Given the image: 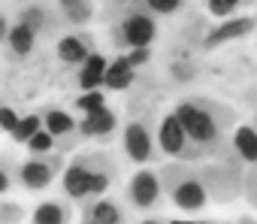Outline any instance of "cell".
I'll use <instances>...</instances> for the list:
<instances>
[{
  "instance_id": "cell-1",
  "label": "cell",
  "mask_w": 257,
  "mask_h": 224,
  "mask_svg": "<svg viewBox=\"0 0 257 224\" xmlns=\"http://www.w3.org/2000/svg\"><path fill=\"white\" fill-rule=\"evenodd\" d=\"M176 119L182 122L191 146L197 149V155L215 152L224 143V131L233 125V109L206 100V97H188L182 103H176Z\"/></svg>"
},
{
  "instance_id": "cell-2",
  "label": "cell",
  "mask_w": 257,
  "mask_h": 224,
  "mask_svg": "<svg viewBox=\"0 0 257 224\" xmlns=\"http://www.w3.org/2000/svg\"><path fill=\"white\" fill-rule=\"evenodd\" d=\"M161 185H164V194L173 200V206H179L182 212H203L209 206V191L203 185V176L200 170L191 164V161H173V164H164L161 170Z\"/></svg>"
},
{
  "instance_id": "cell-3",
  "label": "cell",
  "mask_w": 257,
  "mask_h": 224,
  "mask_svg": "<svg viewBox=\"0 0 257 224\" xmlns=\"http://www.w3.org/2000/svg\"><path fill=\"white\" fill-rule=\"evenodd\" d=\"M64 167V158L61 152H49V155H31L28 161H22L16 167V179L25 191H46L55 176L61 173Z\"/></svg>"
},
{
  "instance_id": "cell-4",
  "label": "cell",
  "mask_w": 257,
  "mask_h": 224,
  "mask_svg": "<svg viewBox=\"0 0 257 224\" xmlns=\"http://www.w3.org/2000/svg\"><path fill=\"white\" fill-rule=\"evenodd\" d=\"M155 143H158V149L167 158H176V161H194V158H200L197 149L191 146L185 128H182V122L176 119V112H167V116L161 119L158 134H155Z\"/></svg>"
},
{
  "instance_id": "cell-5",
  "label": "cell",
  "mask_w": 257,
  "mask_h": 224,
  "mask_svg": "<svg viewBox=\"0 0 257 224\" xmlns=\"http://www.w3.org/2000/svg\"><path fill=\"white\" fill-rule=\"evenodd\" d=\"M164 200V185H161V173L158 170H137L131 176V182H127V203H131L134 209L140 212H152L158 209Z\"/></svg>"
},
{
  "instance_id": "cell-6",
  "label": "cell",
  "mask_w": 257,
  "mask_h": 224,
  "mask_svg": "<svg viewBox=\"0 0 257 224\" xmlns=\"http://www.w3.org/2000/svg\"><path fill=\"white\" fill-rule=\"evenodd\" d=\"M200 176L209 197L221 203H230L242 194V173L236 164H209V167H200Z\"/></svg>"
},
{
  "instance_id": "cell-7",
  "label": "cell",
  "mask_w": 257,
  "mask_h": 224,
  "mask_svg": "<svg viewBox=\"0 0 257 224\" xmlns=\"http://www.w3.org/2000/svg\"><path fill=\"white\" fill-rule=\"evenodd\" d=\"M121 146H124V155L134 164H149V161H155V152H158V143H155V134L149 128V122H140V119L124 125Z\"/></svg>"
},
{
  "instance_id": "cell-8",
  "label": "cell",
  "mask_w": 257,
  "mask_h": 224,
  "mask_svg": "<svg viewBox=\"0 0 257 224\" xmlns=\"http://www.w3.org/2000/svg\"><path fill=\"white\" fill-rule=\"evenodd\" d=\"M94 155L97 152H85V155H76L67 167H64V194L76 203L88 200V185H91V167H94Z\"/></svg>"
},
{
  "instance_id": "cell-9",
  "label": "cell",
  "mask_w": 257,
  "mask_h": 224,
  "mask_svg": "<svg viewBox=\"0 0 257 224\" xmlns=\"http://www.w3.org/2000/svg\"><path fill=\"white\" fill-rule=\"evenodd\" d=\"M91 52H94V37H91L88 31H79V28H70V31L61 34L58 43H55V58H58L64 67H79Z\"/></svg>"
},
{
  "instance_id": "cell-10",
  "label": "cell",
  "mask_w": 257,
  "mask_h": 224,
  "mask_svg": "<svg viewBox=\"0 0 257 224\" xmlns=\"http://www.w3.org/2000/svg\"><path fill=\"white\" fill-rule=\"evenodd\" d=\"M16 19L25 22L28 28H34L40 37H55L58 28H61V16H58V10L49 7V4H37V0H28V4H22V10H19Z\"/></svg>"
},
{
  "instance_id": "cell-11",
  "label": "cell",
  "mask_w": 257,
  "mask_h": 224,
  "mask_svg": "<svg viewBox=\"0 0 257 224\" xmlns=\"http://www.w3.org/2000/svg\"><path fill=\"white\" fill-rule=\"evenodd\" d=\"M115 128H118V116L103 103L100 109L85 112V119L76 125V134L85 137V140H109L115 134Z\"/></svg>"
},
{
  "instance_id": "cell-12",
  "label": "cell",
  "mask_w": 257,
  "mask_h": 224,
  "mask_svg": "<svg viewBox=\"0 0 257 224\" xmlns=\"http://www.w3.org/2000/svg\"><path fill=\"white\" fill-rule=\"evenodd\" d=\"M37 43H40V34L34 31V28H28L25 22H10V31H7V43H4V49L16 58V61H25V58H31L34 55V49H37Z\"/></svg>"
},
{
  "instance_id": "cell-13",
  "label": "cell",
  "mask_w": 257,
  "mask_h": 224,
  "mask_svg": "<svg viewBox=\"0 0 257 224\" xmlns=\"http://www.w3.org/2000/svg\"><path fill=\"white\" fill-rule=\"evenodd\" d=\"M82 221H88V224H118V221H124V209H121V203H115L103 194L88 197V200H82Z\"/></svg>"
},
{
  "instance_id": "cell-14",
  "label": "cell",
  "mask_w": 257,
  "mask_h": 224,
  "mask_svg": "<svg viewBox=\"0 0 257 224\" xmlns=\"http://www.w3.org/2000/svg\"><path fill=\"white\" fill-rule=\"evenodd\" d=\"M254 28H257V22H254L251 16H242V19H227L224 25H218V28H212V31L206 34L203 46H206V49H215V46H224V43L242 40V37H248Z\"/></svg>"
},
{
  "instance_id": "cell-15",
  "label": "cell",
  "mask_w": 257,
  "mask_h": 224,
  "mask_svg": "<svg viewBox=\"0 0 257 224\" xmlns=\"http://www.w3.org/2000/svg\"><path fill=\"white\" fill-rule=\"evenodd\" d=\"M55 10L61 16V25L85 28L94 19V0H55Z\"/></svg>"
},
{
  "instance_id": "cell-16",
  "label": "cell",
  "mask_w": 257,
  "mask_h": 224,
  "mask_svg": "<svg viewBox=\"0 0 257 224\" xmlns=\"http://www.w3.org/2000/svg\"><path fill=\"white\" fill-rule=\"evenodd\" d=\"M106 58L94 49L79 67H76V85L82 88V91H91V88H100L103 85V76H106Z\"/></svg>"
},
{
  "instance_id": "cell-17",
  "label": "cell",
  "mask_w": 257,
  "mask_h": 224,
  "mask_svg": "<svg viewBox=\"0 0 257 224\" xmlns=\"http://www.w3.org/2000/svg\"><path fill=\"white\" fill-rule=\"evenodd\" d=\"M76 119L70 116L67 109H58V106H49L43 112V128L55 137V140H76Z\"/></svg>"
},
{
  "instance_id": "cell-18",
  "label": "cell",
  "mask_w": 257,
  "mask_h": 224,
  "mask_svg": "<svg viewBox=\"0 0 257 224\" xmlns=\"http://www.w3.org/2000/svg\"><path fill=\"white\" fill-rule=\"evenodd\" d=\"M134 79H137V70L131 67V61L124 58V52H121L115 61H109V64H106L103 85H106L109 91H124V88H131V85H134Z\"/></svg>"
},
{
  "instance_id": "cell-19",
  "label": "cell",
  "mask_w": 257,
  "mask_h": 224,
  "mask_svg": "<svg viewBox=\"0 0 257 224\" xmlns=\"http://www.w3.org/2000/svg\"><path fill=\"white\" fill-rule=\"evenodd\" d=\"M233 152L242 164H257V128L251 125H239L233 131Z\"/></svg>"
},
{
  "instance_id": "cell-20",
  "label": "cell",
  "mask_w": 257,
  "mask_h": 224,
  "mask_svg": "<svg viewBox=\"0 0 257 224\" xmlns=\"http://www.w3.org/2000/svg\"><path fill=\"white\" fill-rule=\"evenodd\" d=\"M31 221H37V224H64V221H70V209L61 200H43V203H37Z\"/></svg>"
},
{
  "instance_id": "cell-21",
  "label": "cell",
  "mask_w": 257,
  "mask_h": 224,
  "mask_svg": "<svg viewBox=\"0 0 257 224\" xmlns=\"http://www.w3.org/2000/svg\"><path fill=\"white\" fill-rule=\"evenodd\" d=\"M43 128V116H40V112H31V116H25V119H19V125L13 128V143H19V146H25L37 131Z\"/></svg>"
},
{
  "instance_id": "cell-22",
  "label": "cell",
  "mask_w": 257,
  "mask_h": 224,
  "mask_svg": "<svg viewBox=\"0 0 257 224\" xmlns=\"http://www.w3.org/2000/svg\"><path fill=\"white\" fill-rule=\"evenodd\" d=\"M137 4H140L146 13H152L155 19H158V16H176V13L185 10V0H137Z\"/></svg>"
},
{
  "instance_id": "cell-23",
  "label": "cell",
  "mask_w": 257,
  "mask_h": 224,
  "mask_svg": "<svg viewBox=\"0 0 257 224\" xmlns=\"http://www.w3.org/2000/svg\"><path fill=\"white\" fill-rule=\"evenodd\" d=\"M25 146H28V152H31V155H49V152H58V140H55L46 128H40V131L25 143Z\"/></svg>"
},
{
  "instance_id": "cell-24",
  "label": "cell",
  "mask_w": 257,
  "mask_h": 224,
  "mask_svg": "<svg viewBox=\"0 0 257 224\" xmlns=\"http://www.w3.org/2000/svg\"><path fill=\"white\" fill-rule=\"evenodd\" d=\"M106 103V94L100 91V88H91V91H82L79 97H76V109H82V112H94V109H100Z\"/></svg>"
},
{
  "instance_id": "cell-25",
  "label": "cell",
  "mask_w": 257,
  "mask_h": 224,
  "mask_svg": "<svg viewBox=\"0 0 257 224\" xmlns=\"http://www.w3.org/2000/svg\"><path fill=\"white\" fill-rule=\"evenodd\" d=\"M239 4H242V0H206L209 13H212V16H218V19H227V16H233Z\"/></svg>"
},
{
  "instance_id": "cell-26",
  "label": "cell",
  "mask_w": 257,
  "mask_h": 224,
  "mask_svg": "<svg viewBox=\"0 0 257 224\" xmlns=\"http://www.w3.org/2000/svg\"><path fill=\"white\" fill-rule=\"evenodd\" d=\"M124 58L131 61V67H134V70H140V67H146V64L152 61V46H137V49H127V52H124Z\"/></svg>"
},
{
  "instance_id": "cell-27",
  "label": "cell",
  "mask_w": 257,
  "mask_h": 224,
  "mask_svg": "<svg viewBox=\"0 0 257 224\" xmlns=\"http://www.w3.org/2000/svg\"><path fill=\"white\" fill-rule=\"evenodd\" d=\"M242 194H245V197H248V203L257 209V164H251L248 176L242 179Z\"/></svg>"
},
{
  "instance_id": "cell-28",
  "label": "cell",
  "mask_w": 257,
  "mask_h": 224,
  "mask_svg": "<svg viewBox=\"0 0 257 224\" xmlns=\"http://www.w3.org/2000/svg\"><path fill=\"white\" fill-rule=\"evenodd\" d=\"M19 112L13 109V106H4V103H0V131H7V134H13V128L19 125Z\"/></svg>"
},
{
  "instance_id": "cell-29",
  "label": "cell",
  "mask_w": 257,
  "mask_h": 224,
  "mask_svg": "<svg viewBox=\"0 0 257 224\" xmlns=\"http://www.w3.org/2000/svg\"><path fill=\"white\" fill-rule=\"evenodd\" d=\"M25 212L19 203H0V221H19Z\"/></svg>"
},
{
  "instance_id": "cell-30",
  "label": "cell",
  "mask_w": 257,
  "mask_h": 224,
  "mask_svg": "<svg viewBox=\"0 0 257 224\" xmlns=\"http://www.w3.org/2000/svg\"><path fill=\"white\" fill-rule=\"evenodd\" d=\"M7 31H10V16L0 10V46L7 43Z\"/></svg>"
},
{
  "instance_id": "cell-31",
  "label": "cell",
  "mask_w": 257,
  "mask_h": 224,
  "mask_svg": "<svg viewBox=\"0 0 257 224\" xmlns=\"http://www.w3.org/2000/svg\"><path fill=\"white\" fill-rule=\"evenodd\" d=\"M10 185H13V182H10V173L0 167V194H7V191H10Z\"/></svg>"
},
{
  "instance_id": "cell-32",
  "label": "cell",
  "mask_w": 257,
  "mask_h": 224,
  "mask_svg": "<svg viewBox=\"0 0 257 224\" xmlns=\"http://www.w3.org/2000/svg\"><path fill=\"white\" fill-rule=\"evenodd\" d=\"M16 4H28V0H16Z\"/></svg>"
},
{
  "instance_id": "cell-33",
  "label": "cell",
  "mask_w": 257,
  "mask_h": 224,
  "mask_svg": "<svg viewBox=\"0 0 257 224\" xmlns=\"http://www.w3.org/2000/svg\"><path fill=\"white\" fill-rule=\"evenodd\" d=\"M254 122H257V112H254Z\"/></svg>"
}]
</instances>
